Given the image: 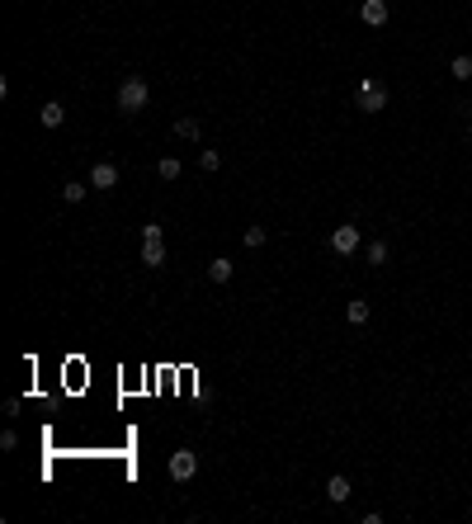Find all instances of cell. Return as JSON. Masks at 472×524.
Masks as SVG:
<instances>
[{"label":"cell","instance_id":"5b68a950","mask_svg":"<svg viewBox=\"0 0 472 524\" xmlns=\"http://www.w3.org/2000/svg\"><path fill=\"white\" fill-rule=\"evenodd\" d=\"M118 184V165L114 161H95L90 165V189H114Z\"/></svg>","mask_w":472,"mask_h":524},{"label":"cell","instance_id":"ba28073f","mask_svg":"<svg viewBox=\"0 0 472 524\" xmlns=\"http://www.w3.org/2000/svg\"><path fill=\"white\" fill-rule=\"evenodd\" d=\"M38 123H43V128H62V123H66V109L57 105V100H48V105L38 109Z\"/></svg>","mask_w":472,"mask_h":524},{"label":"cell","instance_id":"30bf717a","mask_svg":"<svg viewBox=\"0 0 472 524\" xmlns=\"http://www.w3.org/2000/svg\"><path fill=\"white\" fill-rule=\"evenodd\" d=\"M448 76H453V80H472V57L468 53L453 57V62H448Z\"/></svg>","mask_w":472,"mask_h":524},{"label":"cell","instance_id":"277c9868","mask_svg":"<svg viewBox=\"0 0 472 524\" xmlns=\"http://www.w3.org/2000/svg\"><path fill=\"white\" fill-rule=\"evenodd\" d=\"M194 472H199V453H189V449L170 453V477H175V482H189Z\"/></svg>","mask_w":472,"mask_h":524},{"label":"cell","instance_id":"7a4b0ae2","mask_svg":"<svg viewBox=\"0 0 472 524\" xmlns=\"http://www.w3.org/2000/svg\"><path fill=\"white\" fill-rule=\"evenodd\" d=\"M359 109H364V114H383V109H388V85L378 76L359 80Z\"/></svg>","mask_w":472,"mask_h":524},{"label":"cell","instance_id":"e0dca14e","mask_svg":"<svg viewBox=\"0 0 472 524\" xmlns=\"http://www.w3.org/2000/svg\"><path fill=\"white\" fill-rule=\"evenodd\" d=\"M241 241H246L251 251H255V246H264V227H246V232H241Z\"/></svg>","mask_w":472,"mask_h":524},{"label":"cell","instance_id":"9c48e42d","mask_svg":"<svg viewBox=\"0 0 472 524\" xmlns=\"http://www.w3.org/2000/svg\"><path fill=\"white\" fill-rule=\"evenodd\" d=\"M326 496L336 500V505H345V500H350V482H345V477H331V482H326Z\"/></svg>","mask_w":472,"mask_h":524},{"label":"cell","instance_id":"8fae6325","mask_svg":"<svg viewBox=\"0 0 472 524\" xmlns=\"http://www.w3.org/2000/svg\"><path fill=\"white\" fill-rule=\"evenodd\" d=\"M208 279H212V284H227V279H232V260H222V255H217V260L208 264Z\"/></svg>","mask_w":472,"mask_h":524},{"label":"cell","instance_id":"8992f818","mask_svg":"<svg viewBox=\"0 0 472 524\" xmlns=\"http://www.w3.org/2000/svg\"><path fill=\"white\" fill-rule=\"evenodd\" d=\"M359 19H364L368 28H383L388 24V0H364V5H359Z\"/></svg>","mask_w":472,"mask_h":524},{"label":"cell","instance_id":"3957f363","mask_svg":"<svg viewBox=\"0 0 472 524\" xmlns=\"http://www.w3.org/2000/svg\"><path fill=\"white\" fill-rule=\"evenodd\" d=\"M359 241H364V232H359L354 222H345V227H336V232H331V251H336V255H354V251H359Z\"/></svg>","mask_w":472,"mask_h":524},{"label":"cell","instance_id":"2e32d148","mask_svg":"<svg viewBox=\"0 0 472 524\" xmlns=\"http://www.w3.org/2000/svg\"><path fill=\"white\" fill-rule=\"evenodd\" d=\"M85 194H90V184H66V189H62V199H66V204H80Z\"/></svg>","mask_w":472,"mask_h":524},{"label":"cell","instance_id":"7c38bea8","mask_svg":"<svg viewBox=\"0 0 472 524\" xmlns=\"http://www.w3.org/2000/svg\"><path fill=\"white\" fill-rule=\"evenodd\" d=\"M175 137L194 142V137H199V118H175Z\"/></svg>","mask_w":472,"mask_h":524},{"label":"cell","instance_id":"52a82bcc","mask_svg":"<svg viewBox=\"0 0 472 524\" xmlns=\"http://www.w3.org/2000/svg\"><path fill=\"white\" fill-rule=\"evenodd\" d=\"M142 264H147V269H161V264H165V241H142Z\"/></svg>","mask_w":472,"mask_h":524},{"label":"cell","instance_id":"ac0fdd59","mask_svg":"<svg viewBox=\"0 0 472 524\" xmlns=\"http://www.w3.org/2000/svg\"><path fill=\"white\" fill-rule=\"evenodd\" d=\"M199 165H203V170H217V165H222V156H217V152H203V156H199Z\"/></svg>","mask_w":472,"mask_h":524},{"label":"cell","instance_id":"5bb4252c","mask_svg":"<svg viewBox=\"0 0 472 524\" xmlns=\"http://www.w3.org/2000/svg\"><path fill=\"white\" fill-rule=\"evenodd\" d=\"M156 175H161V180H180V161H175V156H165V161L156 165Z\"/></svg>","mask_w":472,"mask_h":524},{"label":"cell","instance_id":"9a60e30c","mask_svg":"<svg viewBox=\"0 0 472 524\" xmlns=\"http://www.w3.org/2000/svg\"><path fill=\"white\" fill-rule=\"evenodd\" d=\"M368 264H388V241H368Z\"/></svg>","mask_w":472,"mask_h":524},{"label":"cell","instance_id":"4fadbf2b","mask_svg":"<svg viewBox=\"0 0 472 524\" xmlns=\"http://www.w3.org/2000/svg\"><path fill=\"white\" fill-rule=\"evenodd\" d=\"M345 316H350L354 326H364V321H368V302H364V298H354V302L345 307Z\"/></svg>","mask_w":472,"mask_h":524},{"label":"cell","instance_id":"6da1fadb","mask_svg":"<svg viewBox=\"0 0 472 524\" xmlns=\"http://www.w3.org/2000/svg\"><path fill=\"white\" fill-rule=\"evenodd\" d=\"M147 100H152V90H147V80L142 76H128L123 85H118V109H123V114H142Z\"/></svg>","mask_w":472,"mask_h":524},{"label":"cell","instance_id":"d6986e66","mask_svg":"<svg viewBox=\"0 0 472 524\" xmlns=\"http://www.w3.org/2000/svg\"><path fill=\"white\" fill-rule=\"evenodd\" d=\"M468 137H472V128H468Z\"/></svg>","mask_w":472,"mask_h":524}]
</instances>
